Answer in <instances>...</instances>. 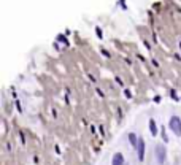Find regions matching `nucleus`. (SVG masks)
Returning <instances> with one entry per match:
<instances>
[{"mask_svg":"<svg viewBox=\"0 0 181 165\" xmlns=\"http://www.w3.org/2000/svg\"><path fill=\"white\" fill-rule=\"evenodd\" d=\"M156 157H157V162H159V164L165 162V148L162 145L156 146Z\"/></svg>","mask_w":181,"mask_h":165,"instance_id":"2","label":"nucleus"},{"mask_svg":"<svg viewBox=\"0 0 181 165\" xmlns=\"http://www.w3.org/2000/svg\"><path fill=\"white\" fill-rule=\"evenodd\" d=\"M149 130H151V134H152V135H156V134H157V129H156V122L152 121V119L149 121Z\"/></svg>","mask_w":181,"mask_h":165,"instance_id":"5","label":"nucleus"},{"mask_svg":"<svg viewBox=\"0 0 181 165\" xmlns=\"http://www.w3.org/2000/svg\"><path fill=\"white\" fill-rule=\"evenodd\" d=\"M129 138H130V143L132 145H137V138H135V135H133V134L129 135Z\"/></svg>","mask_w":181,"mask_h":165,"instance_id":"6","label":"nucleus"},{"mask_svg":"<svg viewBox=\"0 0 181 165\" xmlns=\"http://www.w3.org/2000/svg\"><path fill=\"white\" fill-rule=\"evenodd\" d=\"M170 129L173 130V134L181 135V121H180V118L173 116V118L170 119Z\"/></svg>","mask_w":181,"mask_h":165,"instance_id":"1","label":"nucleus"},{"mask_svg":"<svg viewBox=\"0 0 181 165\" xmlns=\"http://www.w3.org/2000/svg\"><path fill=\"white\" fill-rule=\"evenodd\" d=\"M138 159H140V162L145 159V141H143V138L138 140Z\"/></svg>","mask_w":181,"mask_h":165,"instance_id":"3","label":"nucleus"},{"mask_svg":"<svg viewBox=\"0 0 181 165\" xmlns=\"http://www.w3.org/2000/svg\"><path fill=\"white\" fill-rule=\"evenodd\" d=\"M124 164V157H122V154L118 153V154H114V157H113V164L111 165H122Z\"/></svg>","mask_w":181,"mask_h":165,"instance_id":"4","label":"nucleus"}]
</instances>
